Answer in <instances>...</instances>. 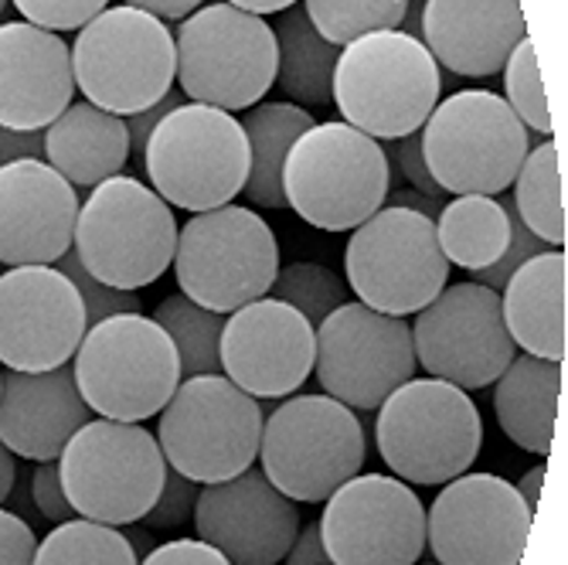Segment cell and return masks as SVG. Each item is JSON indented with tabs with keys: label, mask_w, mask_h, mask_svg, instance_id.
<instances>
[{
	"label": "cell",
	"mask_w": 568,
	"mask_h": 565,
	"mask_svg": "<svg viewBox=\"0 0 568 565\" xmlns=\"http://www.w3.org/2000/svg\"><path fill=\"white\" fill-rule=\"evenodd\" d=\"M443 92L429 48L398 28L347 41L334 65L331 102L341 120L375 140L419 133Z\"/></svg>",
	"instance_id": "obj_1"
},
{
	"label": "cell",
	"mask_w": 568,
	"mask_h": 565,
	"mask_svg": "<svg viewBox=\"0 0 568 565\" xmlns=\"http://www.w3.org/2000/svg\"><path fill=\"white\" fill-rule=\"evenodd\" d=\"M392 188L385 147L344 120L314 123L283 161V198L314 229L351 232L368 222Z\"/></svg>",
	"instance_id": "obj_2"
},
{
	"label": "cell",
	"mask_w": 568,
	"mask_h": 565,
	"mask_svg": "<svg viewBox=\"0 0 568 565\" xmlns=\"http://www.w3.org/2000/svg\"><path fill=\"white\" fill-rule=\"evenodd\" d=\"M178 249L171 204L133 174H116L89 191L79 204L72 252L79 266L116 290L158 283Z\"/></svg>",
	"instance_id": "obj_3"
},
{
	"label": "cell",
	"mask_w": 568,
	"mask_h": 565,
	"mask_svg": "<svg viewBox=\"0 0 568 565\" xmlns=\"http://www.w3.org/2000/svg\"><path fill=\"white\" fill-rule=\"evenodd\" d=\"M375 440L398 481L439 487L474 467L484 446V420L459 385L408 379L378 405Z\"/></svg>",
	"instance_id": "obj_4"
},
{
	"label": "cell",
	"mask_w": 568,
	"mask_h": 565,
	"mask_svg": "<svg viewBox=\"0 0 568 565\" xmlns=\"http://www.w3.org/2000/svg\"><path fill=\"white\" fill-rule=\"evenodd\" d=\"M72 375L92 413L116 423L158 416L181 385L174 341L146 314L92 324L75 351Z\"/></svg>",
	"instance_id": "obj_5"
},
{
	"label": "cell",
	"mask_w": 568,
	"mask_h": 565,
	"mask_svg": "<svg viewBox=\"0 0 568 565\" xmlns=\"http://www.w3.org/2000/svg\"><path fill=\"white\" fill-rule=\"evenodd\" d=\"M140 168L168 204L212 212L242 194L248 178V140L242 123L204 102H181L150 133Z\"/></svg>",
	"instance_id": "obj_6"
},
{
	"label": "cell",
	"mask_w": 568,
	"mask_h": 565,
	"mask_svg": "<svg viewBox=\"0 0 568 565\" xmlns=\"http://www.w3.org/2000/svg\"><path fill=\"white\" fill-rule=\"evenodd\" d=\"M178 72L174 31L136 8H106L79 28L72 44L75 89L92 107L130 117L161 102Z\"/></svg>",
	"instance_id": "obj_7"
},
{
	"label": "cell",
	"mask_w": 568,
	"mask_h": 565,
	"mask_svg": "<svg viewBox=\"0 0 568 565\" xmlns=\"http://www.w3.org/2000/svg\"><path fill=\"white\" fill-rule=\"evenodd\" d=\"M423 158L446 194H500L531 150V133L504 95L459 89L436 102L419 130Z\"/></svg>",
	"instance_id": "obj_8"
},
{
	"label": "cell",
	"mask_w": 568,
	"mask_h": 565,
	"mask_svg": "<svg viewBox=\"0 0 568 565\" xmlns=\"http://www.w3.org/2000/svg\"><path fill=\"white\" fill-rule=\"evenodd\" d=\"M365 456V426L331 395H286L263 423V474L290 501H327L361 474Z\"/></svg>",
	"instance_id": "obj_9"
},
{
	"label": "cell",
	"mask_w": 568,
	"mask_h": 565,
	"mask_svg": "<svg viewBox=\"0 0 568 565\" xmlns=\"http://www.w3.org/2000/svg\"><path fill=\"white\" fill-rule=\"evenodd\" d=\"M171 266L187 300L229 317L270 293L280 273V242L260 212L229 201L178 229Z\"/></svg>",
	"instance_id": "obj_10"
},
{
	"label": "cell",
	"mask_w": 568,
	"mask_h": 565,
	"mask_svg": "<svg viewBox=\"0 0 568 565\" xmlns=\"http://www.w3.org/2000/svg\"><path fill=\"white\" fill-rule=\"evenodd\" d=\"M59 474L79 518L126 528L143 522L168 474L161 443L140 423L89 420L62 450Z\"/></svg>",
	"instance_id": "obj_11"
},
{
	"label": "cell",
	"mask_w": 568,
	"mask_h": 565,
	"mask_svg": "<svg viewBox=\"0 0 568 565\" xmlns=\"http://www.w3.org/2000/svg\"><path fill=\"white\" fill-rule=\"evenodd\" d=\"M174 51L181 92L225 113L255 107L276 79L273 24L225 0L187 14L174 31Z\"/></svg>",
	"instance_id": "obj_12"
},
{
	"label": "cell",
	"mask_w": 568,
	"mask_h": 565,
	"mask_svg": "<svg viewBox=\"0 0 568 565\" xmlns=\"http://www.w3.org/2000/svg\"><path fill=\"white\" fill-rule=\"evenodd\" d=\"M263 408L225 375L181 379L161 408L158 443L168 467L194 484H219L260 460Z\"/></svg>",
	"instance_id": "obj_13"
},
{
	"label": "cell",
	"mask_w": 568,
	"mask_h": 565,
	"mask_svg": "<svg viewBox=\"0 0 568 565\" xmlns=\"http://www.w3.org/2000/svg\"><path fill=\"white\" fill-rule=\"evenodd\" d=\"M344 270L357 300L388 317L419 314L449 280L436 222L395 204H385L368 222L351 229Z\"/></svg>",
	"instance_id": "obj_14"
},
{
	"label": "cell",
	"mask_w": 568,
	"mask_h": 565,
	"mask_svg": "<svg viewBox=\"0 0 568 565\" xmlns=\"http://www.w3.org/2000/svg\"><path fill=\"white\" fill-rule=\"evenodd\" d=\"M314 369L324 395L372 413L398 385L416 379L412 327L405 317H388L368 303L347 300L317 327Z\"/></svg>",
	"instance_id": "obj_15"
},
{
	"label": "cell",
	"mask_w": 568,
	"mask_h": 565,
	"mask_svg": "<svg viewBox=\"0 0 568 565\" xmlns=\"http://www.w3.org/2000/svg\"><path fill=\"white\" fill-rule=\"evenodd\" d=\"M416 362L429 379L487 389L518 354L500 317V293L484 283H453L426 303L412 324Z\"/></svg>",
	"instance_id": "obj_16"
},
{
	"label": "cell",
	"mask_w": 568,
	"mask_h": 565,
	"mask_svg": "<svg viewBox=\"0 0 568 565\" xmlns=\"http://www.w3.org/2000/svg\"><path fill=\"white\" fill-rule=\"evenodd\" d=\"M321 538L331 565H416L426 507L392 474H357L324 501Z\"/></svg>",
	"instance_id": "obj_17"
},
{
	"label": "cell",
	"mask_w": 568,
	"mask_h": 565,
	"mask_svg": "<svg viewBox=\"0 0 568 565\" xmlns=\"http://www.w3.org/2000/svg\"><path fill=\"white\" fill-rule=\"evenodd\" d=\"M531 511L510 481L459 474L443 484L426 515V542L436 565H521Z\"/></svg>",
	"instance_id": "obj_18"
},
{
	"label": "cell",
	"mask_w": 568,
	"mask_h": 565,
	"mask_svg": "<svg viewBox=\"0 0 568 565\" xmlns=\"http://www.w3.org/2000/svg\"><path fill=\"white\" fill-rule=\"evenodd\" d=\"M85 331V303L59 266H8L0 276V365L11 372L62 369Z\"/></svg>",
	"instance_id": "obj_19"
},
{
	"label": "cell",
	"mask_w": 568,
	"mask_h": 565,
	"mask_svg": "<svg viewBox=\"0 0 568 565\" xmlns=\"http://www.w3.org/2000/svg\"><path fill=\"white\" fill-rule=\"evenodd\" d=\"M314 337L290 303L260 296L225 317L222 375L252 398H286L314 372Z\"/></svg>",
	"instance_id": "obj_20"
},
{
	"label": "cell",
	"mask_w": 568,
	"mask_h": 565,
	"mask_svg": "<svg viewBox=\"0 0 568 565\" xmlns=\"http://www.w3.org/2000/svg\"><path fill=\"white\" fill-rule=\"evenodd\" d=\"M194 532L232 565H280L300 532L296 504L263 471H242L219 484H201Z\"/></svg>",
	"instance_id": "obj_21"
},
{
	"label": "cell",
	"mask_w": 568,
	"mask_h": 565,
	"mask_svg": "<svg viewBox=\"0 0 568 565\" xmlns=\"http://www.w3.org/2000/svg\"><path fill=\"white\" fill-rule=\"evenodd\" d=\"M75 188L48 161L0 168V263L55 266L72 249L79 219Z\"/></svg>",
	"instance_id": "obj_22"
},
{
	"label": "cell",
	"mask_w": 568,
	"mask_h": 565,
	"mask_svg": "<svg viewBox=\"0 0 568 565\" xmlns=\"http://www.w3.org/2000/svg\"><path fill=\"white\" fill-rule=\"evenodd\" d=\"M75 95L72 48L28 21L0 24V127L44 130Z\"/></svg>",
	"instance_id": "obj_23"
},
{
	"label": "cell",
	"mask_w": 568,
	"mask_h": 565,
	"mask_svg": "<svg viewBox=\"0 0 568 565\" xmlns=\"http://www.w3.org/2000/svg\"><path fill=\"white\" fill-rule=\"evenodd\" d=\"M92 420L69 365L0 375V443L14 456L48 464Z\"/></svg>",
	"instance_id": "obj_24"
},
{
	"label": "cell",
	"mask_w": 568,
	"mask_h": 565,
	"mask_svg": "<svg viewBox=\"0 0 568 565\" xmlns=\"http://www.w3.org/2000/svg\"><path fill=\"white\" fill-rule=\"evenodd\" d=\"M525 34L518 0H423V44L453 75H497Z\"/></svg>",
	"instance_id": "obj_25"
},
{
	"label": "cell",
	"mask_w": 568,
	"mask_h": 565,
	"mask_svg": "<svg viewBox=\"0 0 568 565\" xmlns=\"http://www.w3.org/2000/svg\"><path fill=\"white\" fill-rule=\"evenodd\" d=\"M500 317L514 347L565 362V252L531 255L500 286Z\"/></svg>",
	"instance_id": "obj_26"
},
{
	"label": "cell",
	"mask_w": 568,
	"mask_h": 565,
	"mask_svg": "<svg viewBox=\"0 0 568 565\" xmlns=\"http://www.w3.org/2000/svg\"><path fill=\"white\" fill-rule=\"evenodd\" d=\"M44 161L72 188H95L110 181L123 174L130 161L126 120L85 99L72 102L59 120L44 127Z\"/></svg>",
	"instance_id": "obj_27"
},
{
	"label": "cell",
	"mask_w": 568,
	"mask_h": 565,
	"mask_svg": "<svg viewBox=\"0 0 568 565\" xmlns=\"http://www.w3.org/2000/svg\"><path fill=\"white\" fill-rule=\"evenodd\" d=\"M565 389V362L514 354L494 382V416L500 433L525 453L548 456L555 443L558 395Z\"/></svg>",
	"instance_id": "obj_28"
},
{
	"label": "cell",
	"mask_w": 568,
	"mask_h": 565,
	"mask_svg": "<svg viewBox=\"0 0 568 565\" xmlns=\"http://www.w3.org/2000/svg\"><path fill=\"white\" fill-rule=\"evenodd\" d=\"M248 140V178H245V201L260 209H286L283 198V161L290 147L300 140L317 120L296 102H255L239 120Z\"/></svg>",
	"instance_id": "obj_29"
},
{
	"label": "cell",
	"mask_w": 568,
	"mask_h": 565,
	"mask_svg": "<svg viewBox=\"0 0 568 565\" xmlns=\"http://www.w3.org/2000/svg\"><path fill=\"white\" fill-rule=\"evenodd\" d=\"M276 79L273 85L296 107H331L334 65L341 48L331 44L314 24H310L303 8L280 11L276 24Z\"/></svg>",
	"instance_id": "obj_30"
},
{
	"label": "cell",
	"mask_w": 568,
	"mask_h": 565,
	"mask_svg": "<svg viewBox=\"0 0 568 565\" xmlns=\"http://www.w3.org/2000/svg\"><path fill=\"white\" fill-rule=\"evenodd\" d=\"M436 239L449 266L480 273L500 260L510 242L507 204L494 194H456L436 215Z\"/></svg>",
	"instance_id": "obj_31"
},
{
	"label": "cell",
	"mask_w": 568,
	"mask_h": 565,
	"mask_svg": "<svg viewBox=\"0 0 568 565\" xmlns=\"http://www.w3.org/2000/svg\"><path fill=\"white\" fill-rule=\"evenodd\" d=\"M514 212L545 245L565 242V178L558 164V143L545 140L528 150L514 178Z\"/></svg>",
	"instance_id": "obj_32"
},
{
	"label": "cell",
	"mask_w": 568,
	"mask_h": 565,
	"mask_svg": "<svg viewBox=\"0 0 568 565\" xmlns=\"http://www.w3.org/2000/svg\"><path fill=\"white\" fill-rule=\"evenodd\" d=\"M153 321H158L168 331V337L174 341L181 379L222 375V351L219 347H222L225 314L209 311V306L187 300L184 293H171L158 303Z\"/></svg>",
	"instance_id": "obj_33"
},
{
	"label": "cell",
	"mask_w": 568,
	"mask_h": 565,
	"mask_svg": "<svg viewBox=\"0 0 568 565\" xmlns=\"http://www.w3.org/2000/svg\"><path fill=\"white\" fill-rule=\"evenodd\" d=\"M34 565H140V555L120 528L72 518L38 542Z\"/></svg>",
	"instance_id": "obj_34"
},
{
	"label": "cell",
	"mask_w": 568,
	"mask_h": 565,
	"mask_svg": "<svg viewBox=\"0 0 568 565\" xmlns=\"http://www.w3.org/2000/svg\"><path fill=\"white\" fill-rule=\"evenodd\" d=\"M405 8L408 0H303L310 24L337 48L368 31L398 28Z\"/></svg>",
	"instance_id": "obj_35"
},
{
	"label": "cell",
	"mask_w": 568,
	"mask_h": 565,
	"mask_svg": "<svg viewBox=\"0 0 568 565\" xmlns=\"http://www.w3.org/2000/svg\"><path fill=\"white\" fill-rule=\"evenodd\" d=\"M270 293L283 303H290L293 311H300L306 317L310 327H321L327 314H334L341 303H347V283L321 266V263H290L280 266Z\"/></svg>",
	"instance_id": "obj_36"
},
{
	"label": "cell",
	"mask_w": 568,
	"mask_h": 565,
	"mask_svg": "<svg viewBox=\"0 0 568 565\" xmlns=\"http://www.w3.org/2000/svg\"><path fill=\"white\" fill-rule=\"evenodd\" d=\"M504 102L514 110L525 123V130L531 133H541V137H551L555 123H551V113H548V99H545V85H541V72H538V59H535V44L531 38L525 34L514 51L504 62Z\"/></svg>",
	"instance_id": "obj_37"
},
{
	"label": "cell",
	"mask_w": 568,
	"mask_h": 565,
	"mask_svg": "<svg viewBox=\"0 0 568 565\" xmlns=\"http://www.w3.org/2000/svg\"><path fill=\"white\" fill-rule=\"evenodd\" d=\"M55 266L75 283V290H79V296L85 303V321H89V327L99 324V321H106V317H116V314H140L143 311L140 296L133 290H116V286H106V283H99L95 276H89L79 266L75 252H65Z\"/></svg>",
	"instance_id": "obj_38"
},
{
	"label": "cell",
	"mask_w": 568,
	"mask_h": 565,
	"mask_svg": "<svg viewBox=\"0 0 568 565\" xmlns=\"http://www.w3.org/2000/svg\"><path fill=\"white\" fill-rule=\"evenodd\" d=\"M18 14L28 24H38L44 31H79L89 24L99 11L110 8V0H11Z\"/></svg>",
	"instance_id": "obj_39"
},
{
	"label": "cell",
	"mask_w": 568,
	"mask_h": 565,
	"mask_svg": "<svg viewBox=\"0 0 568 565\" xmlns=\"http://www.w3.org/2000/svg\"><path fill=\"white\" fill-rule=\"evenodd\" d=\"M197 491H201V484H194L191 477H184V474H178L174 467H168L164 487H161L158 501H153V507L143 515V525H146L150 532L184 528L187 522H194Z\"/></svg>",
	"instance_id": "obj_40"
},
{
	"label": "cell",
	"mask_w": 568,
	"mask_h": 565,
	"mask_svg": "<svg viewBox=\"0 0 568 565\" xmlns=\"http://www.w3.org/2000/svg\"><path fill=\"white\" fill-rule=\"evenodd\" d=\"M385 158H388V171H392V188H398V181L405 178L412 191H419L426 198H436V201L446 198V191L433 181V174L426 168L419 133H408V137L392 140V147H385Z\"/></svg>",
	"instance_id": "obj_41"
},
{
	"label": "cell",
	"mask_w": 568,
	"mask_h": 565,
	"mask_svg": "<svg viewBox=\"0 0 568 565\" xmlns=\"http://www.w3.org/2000/svg\"><path fill=\"white\" fill-rule=\"evenodd\" d=\"M507 219H510V242H507L504 255H500V260H497L494 266L474 273V283H484V286H490V290H497V293H500V286L507 283V276H510L514 270H518L521 263H528L531 255H538V252L548 249L535 232L525 229V222L518 219V212H514V204H507Z\"/></svg>",
	"instance_id": "obj_42"
},
{
	"label": "cell",
	"mask_w": 568,
	"mask_h": 565,
	"mask_svg": "<svg viewBox=\"0 0 568 565\" xmlns=\"http://www.w3.org/2000/svg\"><path fill=\"white\" fill-rule=\"evenodd\" d=\"M31 501L38 518L51 522V525H62L75 518V507L65 497L62 487V474H59V460H48V464H38L31 471Z\"/></svg>",
	"instance_id": "obj_43"
},
{
	"label": "cell",
	"mask_w": 568,
	"mask_h": 565,
	"mask_svg": "<svg viewBox=\"0 0 568 565\" xmlns=\"http://www.w3.org/2000/svg\"><path fill=\"white\" fill-rule=\"evenodd\" d=\"M140 565H232L219 548L201 538H178L150 548Z\"/></svg>",
	"instance_id": "obj_44"
},
{
	"label": "cell",
	"mask_w": 568,
	"mask_h": 565,
	"mask_svg": "<svg viewBox=\"0 0 568 565\" xmlns=\"http://www.w3.org/2000/svg\"><path fill=\"white\" fill-rule=\"evenodd\" d=\"M34 528L14 511L0 507V565H34Z\"/></svg>",
	"instance_id": "obj_45"
},
{
	"label": "cell",
	"mask_w": 568,
	"mask_h": 565,
	"mask_svg": "<svg viewBox=\"0 0 568 565\" xmlns=\"http://www.w3.org/2000/svg\"><path fill=\"white\" fill-rule=\"evenodd\" d=\"M181 102H184V92H168L161 102H153V107L123 117V120H126V133H130V153H133L136 161L143 158V147H146V140H150V133L158 130V123H161L174 107H181Z\"/></svg>",
	"instance_id": "obj_46"
},
{
	"label": "cell",
	"mask_w": 568,
	"mask_h": 565,
	"mask_svg": "<svg viewBox=\"0 0 568 565\" xmlns=\"http://www.w3.org/2000/svg\"><path fill=\"white\" fill-rule=\"evenodd\" d=\"M44 161V130L0 127V168L14 161Z\"/></svg>",
	"instance_id": "obj_47"
},
{
	"label": "cell",
	"mask_w": 568,
	"mask_h": 565,
	"mask_svg": "<svg viewBox=\"0 0 568 565\" xmlns=\"http://www.w3.org/2000/svg\"><path fill=\"white\" fill-rule=\"evenodd\" d=\"M283 562L286 565H331L327 562V552H324V538H321V525L317 522L296 532V538H293V545H290V552H286Z\"/></svg>",
	"instance_id": "obj_48"
},
{
	"label": "cell",
	"mask_w": 568,
	"mask_h": 565,
	"mask_svg": "<svg viewBox=\"0 0 568 565\" xmlns=\"http://www.w3.org/2000/svg\"><path fill=\"white\" fill-rule=\"evenodd\" d=\"M126 8H136V11H146L161 21H184L187 14H194L204 0H123Z\"/></svg>",
	"instance_id": "obj_49"
},
{
	"label": "cell",
	"mask_w": 568,
	"mask_h": 565,
	"mask_svg": "<svg viewBox=\"0 0 568 565\" xmlns=\"http://www.w3.org/2000/svg\"><path fill=\"white\" fill-rule=\"evenodd\" d=\"M385 201L395 204V209L419 212V215H426V219H433V222H436V215H439V209H443V204H439L436 198H426V194L412 191V188H392Z\"/></svg>",
	"instance_id": "obj_50"
},
{
	"label": "cell",
	"mask_w": 568,
	"mask_h": 565,
	"mask_svg": "<svg viewBox=\"0 0 568 565\" xmlns=\"http://www.w3.org/2000/svg\"><path fill=\"white\" fill-rule=\"evenodd\" d=\"M541 481H545V464H538V467H531V471H525V477L514 484V491L521 494V501H525V507L531 511H538V494H541Z\"/></svg>",
	"instance_id": "obj_51"
},
{
	"label": "cell",
	"mask_w": 568,
	"mask_h": 565,
	"mask_svg": "<svg viewBox=\"0 0 568 565\" xmlns=\"http://www.w3.org/2000/svg\"><path fill=\"white\" fill-rule=\"evenodd\" d=\"M14 481H18V464H14V453H11L4 443H0V507L8 504Z\"/></svg>",
	"instance_id": "obj_52"
},
{
	"label": "cell",
	"mask_w": 568,
	"mask_h": 565,
	"mask_svg": "<svg viewBox=\"0 0 568 565\" xmlns=\"http://www.w3.org/2000/svg\"><path fill=\"white\" fill-rule=\"evenodd\" d=\"M225 4H232V8H242V11H248V14H280V11H290V8H296V0H225Z\"/></svg>",
	"instance_id": "obj_53"
},
{
	"label": "cell",
	"mask_w": 568,
	"mask_h": 565,
	"mask_svg": "<svg viewBox=\"0 0 568 565\" xmlns=\"http://www.w3.org/2000/svg\"><path fill=\"white\" fill-rule=\"evenodd\" d=\"M398 31L408 34V38H419V41H423V0H408V8H405V14H402Z\"/></svg>",
	"instance_id": "obj_54"
},
{
	"label": "cell",
	"mask_w": 568,
	"mask_h": 565,
	"mask_svg": "<svg viewBox=\"0 0 568 565\" xmlns=\"http://www.w3.org/2000/svg\"><path fill=\"white\" fill-rule=\"evenodd\" d=\"M123 535H126V542L133 545V552H136V555H146V552L153 548V542H150L146 528H126Z\"/></svg>",
	"instance_id": "obj_55"
},
{
	"label": "cell",
	"mask_w": 568,
	"mask_h": 565,
	"mask_svg": "<svg viewBox=\"0 0 568 565\" xmlns=\"http://www.w3.org/2000/svg\"><path fill=\"white\" fill-rule=\"evenodd\" d=\"M8 4H11V0H0V14H4V11H8Z\"/></svg>",
	"instance_id": "obj_56"
},
{
	"label": "cell",
	"mask_w": 568,
	"mask_h": 565,
	"mask_svg": "<svg viewBox=\"0 0 568 565\" xmlns=\"http://www.w3.org/2000/svg\"><path fill=\"white\" fill-rule=\"evenodd\" d=\"M0 375H4V372H0Z\"/></svg>",
	"instance_id": "obj_57"
}]
</instances>
